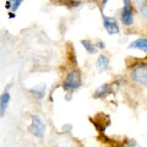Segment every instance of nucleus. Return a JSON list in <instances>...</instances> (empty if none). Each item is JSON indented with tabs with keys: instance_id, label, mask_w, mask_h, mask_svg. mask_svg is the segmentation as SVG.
<instances>
[{
	"instance_id": "6",
	"label": "nucleus",
	"mask_w": 147,
	"mask_h": 147,
	"mask_svg": "<svg viewBox=\"0 0 147 147\" xmlns=\"http://www.w3.org/2000/svg\"><path fill=\"white\" fill-rule=\"evenodd\" d=\"M10 93L7 91H4L3 94L0 96V115L4 117L6 113V109L9 107V103H10Z\"/></svg>"
},
{
	"instance_id": "17",
	"label": "nucleus",
	"mask_w": 147,
	"mask_h": 147,
	"mask_svg": "<svg viewBox=\"0 0 147 147\" xmlns=\"http://www.w3.org/2000/svg\"><path fill=\"white\" fill-rule=\"evenodd\" d=\"M102 1H103V4H107V3H108V0H102Z\"/></svg>"
},
{
	"instance_id": "1",
	"label": "nucleus",
	"mask_w": 147,
	"mask_h": 147,
	"mask_svg": "<svg viewBox=\"0 0 147 147\" xmlns=\"http://www.w3.org/2000/svg\"><path fill=\"white\" fill-rule=\"evenodd\" d=\"M82 84V80H81V74L79 70H72L67 74L64 79L63 82V88L70 92V91H76Z\"/></svg>"
},
{
	"instance_id": "8",
	"label": "nucleus",
	"mask_w": 147,
	"mask_h": 147,
	"mask_svg": "<svg viewBox=\"0 0 147 147\" xmlns=\"http://www.w3.org/2000/svg\"><path fill=\"white\" fill-rule=\"evenodd\" d=\"M113 92L112 90V86H110L109 84H103L102 86H99L97 90H96V93L94 96L97 98H104V97H107L108 94H110Z\"/></svg>"
},
{
	"instance_id": "15",
	"label": "nucleus",
	"mask_w": 147,
	"mask_h": 147,
	"mask_svg": "<svg viewBox=\"0 0 147 147\" xmlns=\"http://www.w3.org/2000/svg\"><path fill=\"white\" fill-rule=\"evenodd\" d=\"M98 47H99V48H105L104 42H99V43H98Z\"/></svg>"
},
{
	"instance_id": "2",
	"label": "nucleus",
	"mask_w": 147,
	"mask_h": 147,
	"mask_svg": "<svg viewBox=\"0 0 147 147\" xmlns=\"http://www.w3.org/2000/svg\"><path fill=\"white\" fill-rule=\"evenodd\" d=\"M131 77L135 82L147 87V64L140 63L132 66L131 69Z\"/></svg>"
},
{
	"instance_id": "9",
	"label": "nucleus",
	"mask_w": 147,
	"mask_h": 147,
	"mask_svg": "<svg viewBox=\"0 0 147 147\" xmlns=\"http://www.w3.org/2000/svg\"><path fill=\"white\" fill-rule=\"evenodd\" d=\"M129 48H134V49H139L142 52L147 53V38H139L131 42V44L129 45Z\"/></svg>"
},
{
	"instance_id": "4",
	"label": "nucleus",
	"mask_w": 147,
	"mask_h": 147,
	"mask_svg": "<svg viewBox=\"0 0 147 147\" xmlns=\"http://www.w3.org/2000/svg\"><path fill=\"white\" fill-rule=\"evenodd\" d=\"M123 11H121V22L125 26H131L134 24V10H132L131 0H123Z\"/></svg>"
},
{
	"instance_id": "12",
	"label": "nucleus",
	"mask_w": 147,
	"mask_h": 147,
	"mask_svg": "<svg viewBox=\"0 0 147 147\" xmlns=\"http://www.w3.org/2000/svg\"><path fill=\"white\" fill-rule=\"evenodd\" d=\"M81 44L84 45V48L86 49V52H87V53L94 54L96 52H97V47H96V44H93L92 42H90V40L84 39V40H81Z\"/></svg>"
},
{
	"instance_id": "11",
	"label": "nucleus",
	"mask_w": 147,
	"mask_h": 147,
	"mask_svg": "<svg viewBox=\"0 0 147 147\" xmlns=\"http://www.w3.org/2000/svg\"><path fill=\"white\" fill-rule=\"evenodd\" d=\"M22 1H24V0H6L5 7L7 9V10H10V9H11L12 12H16V10L20 7Z\"/></svg>"
},
{
	"instance_id": "3",
	"label": "nucleus",
	"mask_w": 147,
	"mask_h": 147,
	"mask_svg": "<svg viewBox=\"0 0 147 147\" xmlns=\"http://www.w3.org/2000/svg\"><path fill=\"white\" fill-rule=\"evenodd\" d=\"M28 131L32 135H34L38 139H42L45 132V125L43 120L38 115H32L31 117V124L28 126Z\"/></svg>"
},
{
	"instance_id": "13",
	"label": "nucleus",
	"mask_w": 147,
	"mask_h": 147,
	"mask_svg": "<svg viewBox=\"0 0 147 147\" xmlns=\"http://www.w3.org/2000/svg\"><path fill=\"white\" fill-rule=\"evenodd\" d=\"M59 3H63L64 5H67V6H79L80 5V1L77 0H58Z\"/></svg>"
},
{
	"instance_id": "14",
	"label": "nucleus",
	"mask_w": 147,
	"mask_h": 147,
	"mask_svg": "<svg viewBox=\"0 0 147 147\" xmlns=\"http://www.w3.org/2000/svg\"><path fill=\"white\" fill-rule=\"evenodd\" d=\"M140 9H141V11H142V15H144L147 18V1L145 4H142V5H140Z\"/></svg>"
},
{
	"instance_id": "10",
	"label": "nucleus",
	"mask_w": 147,
	"mask_h": 147,
	"mask_svg": "<svg viewBox=\"0 0 147 147\" xmlns=\"http://www.w3.org/2000/svg\"><path fill=\"white\" fill-rule=\"evenodd\" d=\"M97 67L99 69L100 71L108 70V67H109V59H108V57L100 54L98 57V59H97Z\"/></svg>"
},
{
	"instance_id": "7",
	"label": "nucleus",
	"mask_w": 147,
	"mask_h": 147,
	"mask_svg": "<svg viewBox=\"0 0 147 147\" xmlns=\"http://www.w3.org/2000/svg\"><path fill=\"white\" fill-rule=\"evenodd\" d=\"M45 90H47L45 84H39V85H37L34 87H32V88H30V92L32 93V96H34L36 98L43 99L44 96H45Z\"/></svg>"
},
{
	"instance_id": "16",
	"label": "nucleus",
	"mask_w": 147,
	"mask_h": 147,
	"mask_svg": "<svg viewBox=\"0 0 147 147\" xmlns=\"http://www.w3.org/2000/svg\"><path fill=\"white\" fill-rule=\"evenodd\" d=\"M15 16H16V15H15V12H10V13H9V18H13Z\"/></svg>"
},
{
	"instance_id": "5",
	"label": "nucleus",
	"mask_w": 147,
	"mask_h": 147,
	"mask_svg": "<svg viewBox=\"0 0 147 147\" xmlns=\"http://www.w3.org/2000/svg\"><path fill=\"white\" fill-rule=\"evenodd\" d=\"M102 18H103L104 28L109 34H118L119 32H120L119 24H118V21L114 17H109L107 15H104V13H102Z\"/></svg>"
}]
</instances>
